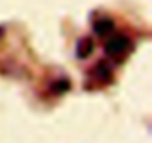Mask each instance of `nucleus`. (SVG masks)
I'll return each instance as SVG.
<instances>
[{
    "mask_svg": "<svg viewBox=\"0 0 152 143\" xmlns=\"http://www.w3.org/2000/svg\"><path fill=\"white\" fill-rule=\"evenodd\" d=\"M94 52V40L91 37H82L78 40V45H76V57L85 60L88 58L91 54Z\"/></svg>",
    "mask_w": 152,
    "mask_h": 143,
    "instance_id": "4",
    "label": "nucleus"
},
{
    "mask_svg": "<svg viewBox=\"0 0 152 143\" xmlns=\"http://www.w3.org/2000/svg\"><path fill=\"white\" fill-rule=\"evenodd\" d=\"M112 79H113L112 69L103 61L97 63L90 72V82L96 84L97 87H104V85L110 84Z\"/></svg>",
    "mask_w": 152,
    "mask_h": 143,
    "instance_id": "2",
    "label": "nucleus"
},
{
    "mask_svg": "<svg viewBox=\"0 0 152 143\" xmlns=\"http://www.w3.org/2000/svg\"><path fill=\"white\" fill-rule=\"evenodd\" d=\"M106 54L115 60H124L133 49V42L125 34H113L106 42Z\"/></svg>",
    "mask_w": 152,
    "mask_h": 143,
    "instance_id": "1",
    "label": "nucleus"
},
{
    "mask_svg": "<svg viewBox=\"0 0 152 143\" xmlns=\"http://www.w3.org/2000/svg\"><path fill=\"white\" fill-rule=\"evenodd\" d=\"M93 28H94V33H96L97 36H100V37H107V36H110V34L113 33V30H115V23H113V20H110V18H107V17H103V18H99V20L94 23Z\"/></svg>",
    "mask_w": 152,
    "mask_h": 143,
    "instance_id": "3",
    "label": "nucleus"
}]
</instances>
